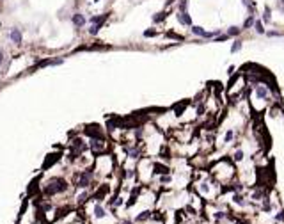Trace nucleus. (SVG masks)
Returning <instances> with one entry per match:
<instances>
[{"label": "nucleus", "instance_id": "obj_2", "mask_svg": "<svg viewBox=\"0 0 284 224\" xmlns=\"http://www.w3.org/2000/svg\"><path fill=\"white\" fill-rule=\"evenodd\" d=\"M71 21L75 23L76 27H82V25H85V16H84V14H80V13H76V14H73Z\"/></svg>", "mask_w": 284, "mask_h": 224}, {"label": "nucleus", "instance_id": "obj_10", "mask_svg": "<svg viewBox=\"0 0 284 224\" xmlns=\"http://www.w3.org/2000/svg\"><path fill=\"white\" fill-rule=\"evenodd\" d=\"M258 96H259V98H265L266 96V87H261V86H259V87H258Z\"/></svg>", "mask_w": 284, "mask_h": 224}, {"label": "nucleus", "instance_id": "obj_16", "mask_svg": "<svg viewBox=\"0 0 284 224\" xmlns=\"http://www.w3.org/2000/svg\"><path fill=\"white\" fill-rule=\"evenodd\" d=\"M2 62H4V54L0 52V64H2Z\"/></svg>", "mask_w": 284, "mask_h": 224}, {"label": "nucleus", "instance_id": "obj_11", "mask_svg": "<svg viewBox=\"0 0 284 224\" xmlns=\"http://www.w3.org/2000/svg\"><path fill=\"white\" fill-rule=\"evenodd\" d=\"M96 215H98V217H103V215H105V212H103L101 206H96Z\"/></svg>", "mask_w": 284, "mask_h": 224}, {"label": "nucleus", "instance_id": "obj_7", "mask_svg": "<svg viewBox=\"0 0 284 224\" xmlns=\"http://www.w3.org/2000/svg\"><path fill=\"white\" fill-rule=\"evenodd\" d=\"M254 29H256L258 34H263V32H265V27H263L261 21H254Z\"/></svg>", "mask_w": 284, "mask_h": 224}, {"label": "nucleus", "instance_id": "obj_14", "mask_svg": "<svg viewBox=\"0 0 284 224\" xmlns=\"http://www.w3.org/2000/svg\"><path fill=\"white\" fill-rule=\"evenodd\" d=\"M242 157H243V153H242V151L238 149V151L234 153V160H242Z\"/></svg>", "mask_w": 284, "mask_h": 224}, {"label": "nucleus", "instance_id": "obj_17", "mask_svg": "<svg viewBox=\"0 0 284 224\" xmlns=\"http://www.w3.org/2000/svg\"><path fill=\"white\" fill-rule=\"evenodd\" d=\"M174 2H176V0H167V5H172Z\"/></svg>", "mask_w": 284, "mask_h": 224}, {"label": "nucleus", "instance_id": "obj_15", "mask_svg": "<svg viewBox=\"0 0 284 224\" xmlns=\"http://www.w3.org/2000/svg\"><path fill=\"white\" fill-rule=\"evenodd\" d=\"M154 34H156V32H154V30H146V32H144V36H154Z\"/></svg>", "mask_w": 284, "mask_h": 224}, {"label": "nucleus", "instance_id": "obj_1", "mask_svg": "<svg viewBox=\"0 0 284 224\" xmlns=\"http://www.w3.org/2000/svg\"><path fill=\"white\" fill-rule=\"evenodd\" d=\"M176 18H178L179 23H183V25H190V27H192V18L188 16V13H187V11H185V13H178V14H176Z\"/></svg>", "mask_w": 284, "mask_h": 224}, {"label": "nucleus", "instance_id": "obj_8", "mask_svg": "<svg viewBox=\"0 0 284 224\" xmlns=\"http://www.w3.org/2000/svg\"><path fill=\"white\" fill-rule=\"evenodd\" d=\"M188 7V0H179V13H185Z\"/></svg>", "mask_w": 284, "mask_h": 224}, {"label": "nucleus", "instance_id": "obj_4", "mask_svg": "<svg viewBox=\"0 0 284 224\" xmlns=\"http://www.w3.org/2000/svg\"><path fill=\"white\" fill-rule=\"evenodd\" d=\"M240 32H242V29H238V27H229L227 29V36H240Z\"/></svg>", "mask_w": 284, "mask_h": 224}, {"label": "nucleus", "instance_id": "obj_18", "mask_svg": "<svg viewBox=\"0 0 284 224\" xmlns=\"http://www.w3.org/2000/svg\"><path fill=\"white\" fill-rule=\"evenodd\" d=\"M282 4H284V0H282Z\"/></svg>", "mask_w": 284, "mask_h": 224}, {"label": "nucleus", "instance_id": "obj_5", "mask_svg": "<svg viewBox=\"0 0 284 224\" xmlns=\"http://www.w3.org/2000/svg\"><path fill=\"white\" fill-rule=\"evenodd\" d=\"M254 21H256V20H254V14H250V16L243 21V29H250V27H254Z\"/></svg>", "mask_w": 284, "mask_h": 224}, {"label": "nucleus", "instance_id": "obj_12", "mask_svg": "<svg viewBox=\"0 0 284 224\" xmlns=\"http://www.w3.org/2000/svg\"><path fill=\"white\" fill-rule=\"evenodd\" d=\"M233 137H234V132L229 130V132L226 133V141H227V142H229V141H233Z\"/></svg>", "mask_w": 284, "mask_h": 224}, {"label": "nucleus", "instance_id": "obj_6", "mask_svg": "<svg viewBox=\"0 0 284 224\" xmlns=\"http://www.w3.org/2000/svg\"><path fill=\"white\" fill-rule=\"evenodd\" d=\"M91 176H93V173H87V174H84L82 176V182H80V187H85L89 183V180H91Z\"/></svg>", "mask_w": 284, "mask_h": 224}, {"label": "nucleus", "instance_id": "obj_3", "mask_svg": "<svg viewBox=\"0 0 284 224\" xmlns=\"http://www.w3.org/2000/svg\"><path fill=\"white\" fill-rule=\"evenodd\" d=\"M11 39H13L16 45L21 43V32H20L18 29H13V30H11Z\"/></svg>", "mask_w": 284, "mask_h": 224}, {"label": "nucleus", "instance_id": "obj_9", "mask_svg": "<svg viewBox=\"0 0 284 224\" xmlns=\"http://www.w3.org/2000/svg\"><path fill=\"white\" fill-rule=\"evenodd\" d=\"M240 48H242V41H234V43H233V46H231V52L234 54V52H238Z\"/></svg>", "mask_w": 284, "mask_h": 224}, {"label": "nucleus", "instance_id": "obj_13", "mask_svg": "<svg viewBox=\"0 0 284 224\" xmlns=\"http://www.w3.org/2000/svg\"><path fill=\"white\" fill-rule=\"evenodd\" d=\"M263 20H265V21H270V9H265V14H263Z\"/></svg>", "mask_w": 284, "mask_h": 224}]
</instances>
